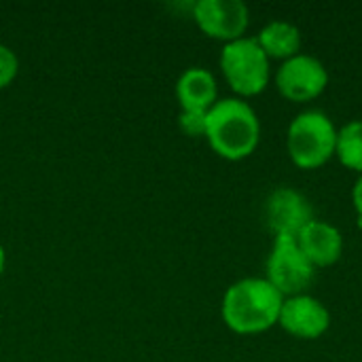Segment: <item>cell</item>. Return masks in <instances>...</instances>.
<instances>
[{
  "mask_svg": "<svg viewBox=\"0 0 362 362\" xmlns=\"http://www.w3.org/2000/svg\"><path fill=\"white\" fill-rule=\"evenodd\" d=\"M352 202H354V208H356V212H358V227L362 229V174H358V180L354 182Z\"/></svg>",
  "mask_w": 362,
  "mask_h": 362,
  "instance_id": "2e32d148",
  "label": "cell"
},
{
  "mask_svg": "<svg viewBox=\"0 0 362 362\" xmlns=\"http://www.w3.org/2000/svg\"><path fill=\"white\" fill-rule=\"evenodd\" d=\"M329 85L327 66L308 53H299L286 62L276 72L278 91L291 102H312Z\"/></svg>",
  "mask_w": 362,
  "mask_h": 362,
  "instance_id": "8992f818",
  "label": "cell"
},
{
  "mask_svg": "<svg viewBox=\"0 0 362 362\" xmlns=\"http://www.w3.org/2000/svg\"><path fill=\"white\" fill-rule=\"evenodd\" d=\"M193 19L206 36L227 45L246 34L250 11L242 0H197Z\"/></svg>",
  "mask_w": 362,
  "mask_h": 362,
  "instance_id": "52a82bcc",
  "label": "cell"
},
{
  "mask_svg": "<svg viewBox=\"0 0 362 362\" xmlns=\"http://www.w3.org/2000/svg\"><path fill=\"white\" fill-rule=\"evenodd\" d=\"M19 72V59L13 49L0 45V89L8 87Z\"/></svg>",
  "mask_w": 362,
  "mask_h": 362,
  "instance_id": "9a60e30c",
  "label": "cell"
},
{
  "mask_svg": "<svg viewBox=\"0 0 362 362\" xmlns=\"http://www.w3.org/2000/svg\"><path fill=\"white\" fill-rule=\"evenodd\" d=\"M176 98L180 102V110L208 112L218 102V85L214 74L199 66L187 68L176 81Z\"/></svg>",
  "mask_w": 362,
  "mask_h": 362,
  "instance_id": "8fae6325",
  "label": "cell"
},
{
  "mask_svg": "<svg viewBox=\"0 0 362 362\" xmlns=\"http://www.w3.org/2000/svg\"><path fill=\"white\" fill-rule=\"evenodd\" d=\"M4 265H6V255H4V248H2V244H0V276H2V272H4Z\"/></svg>",
  "mask_w": 362,
  "mask_h": 362,
  "instance_id": "e0dca14e",
  "label": "cell"
},
{
  "mask_svg": "<svg viewBox=\"0 0 362 362\" xmlns=\"http://www.w3.org/2000/svg\"><path fill=\"white\" fill-rule=\"evenodd\" d=\"M206 140L218 157L242 161L259 146V115L242 98H223L208 110Z\"/></svg>",
  "mask_w": 362,
  "mask_h": 362,
  "instance_id": "7a4b0ae2",
  "label": "cell"
},
{
  "mask_svg": "<svg viewBox=\"0 0 362 362\" xmlns=\"http://www.w3.org/2000/svg\"><path fill=\"white\" fill-rule=\"evenodd\" d=\"M316 267L303 255L297 238L280 235L274 240L272 252L267 257V282L286 299L303 295L314 282Z\"/></svg>",
  "mask_w": 362,
  "mask_h": 362,
  "instance_id": "5b68a950",
  "label": "cell"
},
{
  "mask_svg": "<svg viewBox=\"0 0 362 362\" xmlns=\"http://www.w3.org/2000/svg\"><path fill=\"white\" fill-rule=\"evenodd\" d=\"M335 155L348 170L362 174V121H350L341 129H337Z\"/></svg>",
  "mask_w": 362,
  "mask_h": 362,
  "instance_id": "4fadbf2b",
  "label": "cell"
},
{
  "mask_svg": "<svg viewBox=\"0 0 362 362\" xmlns=\"http://www.w3.org/2000/svg\"><path fill=\"white\" fill-rule=\"evenodd\" d=\"M335 144L337 127L322 110H303L288 125V157L301 170L322 168L335 155Z\"/></svg>",
  "mask_w": 362,
  "mask_h": 362,
  "instance_id": "3957f363",
  "label": "cell"
},
{
  "mask_svg": "<svg viewBox=\"0 0 362 362\" xmlns=\"http://www.w3.org/2000/svg\"><path fill=\"white\" fill-rule=\"evenodd\" d=\"M269 59H291L301 51V30L284 19H274L255 36Z\"/></svg>",
  "mask_w": 362,
  "mask_h": 362,
  "instance_id": "7c38bea8",
  "label": "cell"
},
{
  "mask_svg": "<svg viewBox=\"0 0 362 362\" xmlns=\"http://www.w3.org/2000/svg\"><path fill=\"white\" fill-rule=\"evenodd\" d=\"M278 325L297 339H318L331 327V312L322 301L312 295H295L286 297L280 310Z\"/></svg>",
  "mask_w": 362,
  "mask_h": 362,
  "instance_id": "9c48e42d",
  "label": "cell"
},
{
  "mask_svg": "<svg viewBox=\"0 0 362 362\" xmlns=\"http://www.w3.org/2000/svg\"><path fill=\"white\" fill-rule=\"evenodd\" d=\"M282 303L284 297L265 278H244L227 288L221 316L233 333L257 335L278 325Z\"/></svg>",
  "mask_w": 362,
  "mask_h": 362,
  "instance_id": "6da1fadb",
  "label": "cell"
},
{
  "mask_svg": "<svg viewBox=\"0 0 362 362\" xmlns=\"http://www.w3.org/2000/svg\"><path fill=\"white\" fill-rule=\"evenodd\" d=\"M178 125L182 134L191 138H206V125H208V112L204 110H180Z\"/></svg>",
  "mask_w": 362,
  "mask_h": 362,
  "instance_id": "5bb4252c",
  "label": "cell"
},
{
  "mask_svg": "<svg viewBox=\"0 0 362 362\" xmlns=\"http://www.w3.org/2000/svg\"><path fill=\"white\" fill-rule=\"evenodd\" d=\"M297 244L303 255L310 259L314 267H329L335 265L344 255V235L341 231L325 221L314 218L299 235Z\"/></svg>",
  "mask_w": 362,
  "mask_h": 362,
  "instance_id": "30bf717a",
  "label": "cell"
},
{
  "mask_svg": "<svg viewBox=\"0 0 362 362\" xmlns=\"http://www.w3.org/2000/svg\"><path fill=\"white\" fill-rule=\"evenodd\" d=\"M314 221L312 202L293 187H278L265 202V223L269 231L280 238H297Z\"/></svg>",
  "mask_w": 362,
  "mask_h": 362,
  "instance_id": "ba28073f",
  "label": "cell"
},
{
  "mask_svg": "<svg viewBox=\"0 0 362 362\" xmlns=\"http://www.w3.org/2000/svg\"><path fill=\"white\" fill-rule=\"evenodd\" d=\"M221 70L229 87L242 98L263 93L272 76L269 57L255 36L227 42L221 51Z\"/></svg>",
  "mask_w": 362,
  "mask_h": 362,
  "instance_id": "277c9868",
  "label": "cell"
}]
</instances>
